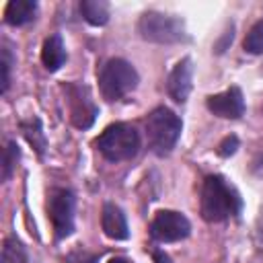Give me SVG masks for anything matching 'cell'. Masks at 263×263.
<instances>
[{
    "mask_svg": "<svg viewBox=\"0 0 263 263\" xmlns=\"http://www.w3.org/2000/svg\"><path fill=\"white\" fill-rule=\"evenodd\" d=\"M101 226H103V232L113 240H125L129 236L125 214L115 203H105L101 214Z\"/></svg>",
    "mask_w": 263,
    "mask_h": 263,
    "instance_id": "11",
    "label": "cell"
},
{
    "mask_svg": "<svg viewBox=\"0 0 263 263\" xmlns=\"http://www.w3.org/2000/svg\"><path fill=\"white\" fill-rule=\"evenodd\" d=\"M2 263H27V249L16 236H8L2 247Z\"/></svg>",
    "mask_w": 263,
    "mask_h": 263,
    "instance_id": "15",
    "label": "cell"
},
{
    "mask_svg": "<svg viewBox=\"0 0 263 263\" xmlns=\"http://www.w3.org/2000/svg\"><path fill=\"white\" fill-rule=\"evenodd\" d=\"M47 212L58 238H66L74 230V193L64 187H55L47 199Z\"/></svg>",
    "mask_w": 263,
    "mask_h": 263,
    "instance_id": "6",
    "label": "cell"
},
{
    "mask_svg": "<svg viewBox=\"0 0 263 263\" xmlns=\"http://www.w3.org/2000/svg\"><path fill=\"white\" fill-rule=\"evenodd\" d=\"M191 78H193V66H191V60L185 58L173 68V72L168 74V80H166V90L173 101H177V103L187 101V97L191 92Z\"/></svg>",
    "mask_w": 263,
    "mask_h": 263,
    "instance_id": "10",
    "label": "cell"
},
{
    "mask_svg": "<svg viewBox=\"0 0 263 263\" xmlns=\"http://www.w3.org/2000/svg\"><path fill=\"white\" fill-rule=\"evenodd\" d=\"M138 31L142 39L152 43H179L187 39L185 23L177 16H168L162 12H144L138 21Z\"/></svg>",
    "mask_w": 263,
    "mask_h": 263,
    "instance_id": "5",
    "label": "cell"
},
{
    "mask_svg": "<svg viewBox=\"0 0 263 263\" xmlns=\"http://www.w3.org/2000/svg\"><path fill=\"white\" fill-rule=\"evenodd\" d=\"M80 12L86 23L99 27L109 21V4L103 0H82L80 2Z\"/></svg>",
    "mask_w": 263,
    "mask_h": 263,
    "instance_id": "14",
    "label": "cell"
},
{
    "mask_svg": "<svg viewBox=\"0 0 263 263\" xmlns=\"http://www.w3.org/2000/svg\"><path fill=\"white\" fill-rule=\"evenodd\" d=\"M95 146L99 152L111 160V162H121L129 160L138 154L140 150V136L134 125L127 123H113L103 129V134L95 140Z\"/></svg>",
    "mask_w": 263,
    "mask_h": 263,
    "instance_id": "3",
    "label": "cell"
},
{
    "mask_svg": "<svg viewBox=\"0 0 263 263\" xmlns=\"http://www.w3.org/2000/svg\"><path fill=\"white\" fill-rule=\"evenodd\" d=\"M12 62H14V58H12L10 49L4 45V47H2V58H0V68H2V92H6V90H8V84H10V68H12Z\"/></svg>",
    "mask_w": 263,
    "mask_h": 263,
    "instance_id": "19",
    "label": "cell"
},
{
    "mask_svg": "<svg viewBox=\"0 0 263 263\" xmlns=\"http://www.w3.org/2000/svg\"><path fill=\"white\" fill-rule=\"evenodd\" d=\"M205 105L214 115L224 119H238L245 113V97L238 86H230L224 92L210 95Z\"/></svg>",
    "mask_w": 263,
    "mask_h": 263,
    "instance_id": "8",
    "label": "cell"
},
{
    "mask_svg": "<svg viewBox=\"0 0 263 263\" xmlns=\"http://www.w3.org/2000/svg\"><path fill=\"white\" fill-rule=\"evenodd\" d=\"M136 86H138V72L129 62L121 58L109 60L99 72V88L107 101H119L125 95H129Z\"/></svg>",
    "mask_w": 263,
    "mask_h": 263,
    "instance_id": "4",
    "label": "cell"
},
{
    "mask_svg": "<svg viewBox=\"0 0 263 263\" xmlns=\"http://www.w3.org/2000/svg\"><path fill=\"white\" fill-rule=\"evenodd\" d=\"M257 236H259V240L263 242V214H261L259 220H257Z\"/></svg>",
    "mask_w": 263,
    "mask_h": 263,
    "instance_id": "22",
    "label": "cell"
},
{
    "mask_svg": "<svg viewBox=\"0 0 263 263\" xmlns=\"http://www.w3.org/2000/svg\"><path fill=\"white\" fill-rule=\"evenodd\" d=\"M68 92H70V119H72V123L80 129L90 127L95 117H97V107H95L92 99L88 97V90L84 86L70 84Z\"/></svg>",
    "mask_w": 263,
    "mask_h": 263,
    "instance_id": "9",
    "label": "cell"
},
{
    "mask_svg": "<svg viewBox=\"0 0 263 263\" xmlns=\"http://www.w3.org/2000/svg\"><path fill=\"white\" fill-rule=\"evenodd\" d=\"M35 14H37L35 0H10L4 8V21L12 27H21V25L33 21Z\"/></svg>",
    "mask_w": 263,
    "mask_h": 263,
    "instance_id": "12",
    "label": "cell"
},
{
    "mask_svg": "<svg viewBox=\"0 0 263 263\" xmlns=\"http://www.w3.org/2000/svg\"><path fill=\"white\" fill-rule=\"evenodd\" d=\"M236 148H238V140H236V136H228V138L218 146V152H220L222 156H230V154L236 152Z\"/></svg>",
    "mask_w": 263,
    "mask_h": 263,
    "instance_id": "21",
    "label": "cell"
},
{
    "mask_svg": "<svg viewBox=\"0 0 263 263\" xmlns=\"http://www.w3.org/2000/svg\"><path fill=\"white\" fill-rule=\"evenodd\" d=\"M242 47H245V51H249V53H253V55L263 53V21H257V23L249 29Z\"/></svg>",
    "mask_w": 263,
    "mask_h": 263,
    "instance_id": "17",
    "label": "cell"
},
{
    "mask_svg": "<svg viewBox=\"0 0 263 263\" xmlns=\"http://www.w3.org/2000/svg\"><path fill=\"white\" fill-rule=\"evenodd\" d=\"M181 119L166 107H156L146 117V138L154 154L166 156L179 142L181 136Z\"/></svg>",
    "mask_w": 263,
    "mask_h": 263,
    "instance_id": "2",
    "label": "cell"
},
{
    "mask_svg": "<svg viewBox=\"0 0 263 263\" xmlns=\"http://www.w3.org/2000/svg\"><path fill=\"white\" fill-rule=\"evenodd\" d=\"M97 261H99V255L88 253L84 249H76L64 257V263H97Z\"/></svg>",
    "mask_w": 263,
    "mask_h": 263,
    "instance_id": "20",
    "label": "cell"
},
{
    "mask_svg": "<svg viewBox=\"0 0 263 263\" xmlns=\"http://www.w3.org/2000/svg\"><path fill=\"white\" fill-rule=\"evenodd\" d=\"M21 129H23V134H25V138L29 140V144H33V148H37V152L41 154L43 148H45V136H43V132H41L39 119L23 121V123H21Z\"/></svg>",
    "mask_w": 263,
    "mask_h": 263,
    "instance_id": "16",
    "label": "cell"
},
{
    "mask_svg": "<svg viewBox=\"0 0 263 263\" xmlns=\"http://www.w3.org/2000/svg\"><path fill=\"white\" fill-rule=\"evenodd\" d=\"M41 62L43 66L49 70V72H55L64 66L66 62V47H64V41L60 35H51L43 41V47H41Z\"/></svg>",
    "mask_w": 263,
    "mask_h": 263,
    "instance_id": "13",
    "label": "cell"
},
{
    "mask_svg": "<svg viewBox=\"0 0 263 263\" xmlns=\"http://www.w3.org/2000/svg\"><path fill=\"white\" fill-rule=\"evenodd\" d=\"M191 232L189 220L173 210H162L150 222V236L158 242H177L187 238Z\"/></svg>",
    "mask_w": 263,
    "mask_h": 263,
    "instance_id": "7",
    "label": "cell"
},
{
    "mask_svg": "<svg viewBox=\"0 0 263 263\" xmlns=\"http://www.w3.org/2000/svg\"><path fill=\"white\" fill-rule=\"evenodd\" d=\"M18 154H21L18 146L14 142H8L6 148H4V154H2V179L4 181L12 175V171L16 166V160H18Z\"/></svg>",
    "mask_w": 263,
    "mask_h": 263,
    "instance_id": "18",
    "label": "cell"
},
{
    "mask_svg": "<svg viewBox=\"0 0 263 263\" xmlns=\"http://www.w3.org/2000/svg\"><path fill=\"white\" fill-rule=\"evenodd\" d=\"M242 208L238 191L220 175H210L201 189V216L208 222H224Z\"/></svg>",
    "mask_w": 263,
    "mask_h": 263,
    "instance_id": "1",
    "label": "cell"
},
{
    "mask_svg": "<svg viewBox=\"0 0 263 263\" xmlns=\"http://www.w3.org/2000/svg\"><path fill=\"white\" fill-rule=\"evenodd\" d=\"M109 263H132L129 259H125V257H115V259H111Z\"/></svg>",
    "mask_w": 263,
    "mask_h": 263,
    "instance_id": "23",
    "label": "cell"
}]
</instances>
